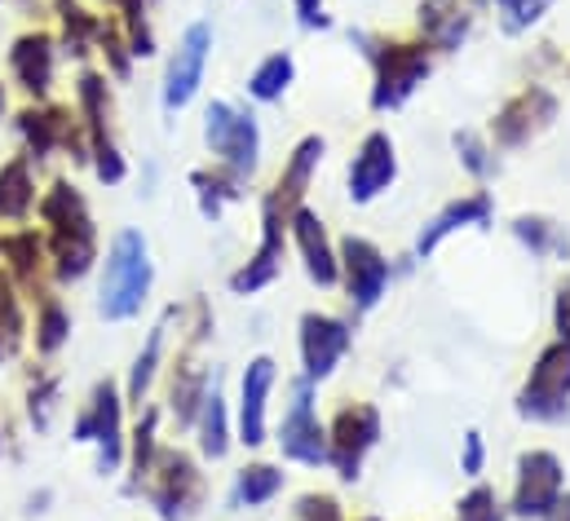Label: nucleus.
I'll return each instance as SVG.
<instances>
[{
  "instance_id": "nucleus-4",
  "label": "nucleus",
  "mask_w": 570,
  "mask_h": 521,
  "mask_svg": "<svg viewBox=\"0 0 570 521\" xmlns=\"http://www.w3.org/2000/svg\"><path fill=\"white\" fill-rule=\"evenodd\" d=\"M120 411H125L120 390H116L111 381H98L94 393H89V402H85V411H80V420H76V429H71L76 442H98V473H102V478L116 473L120 460H125Z\"/></svg>"
},
{
  "instance_id": "nucleus-10",
  "label": "nucleus",
  "mask_w": 570,
  "mask_h": 521,
  "mask_svg": "<svg viewBox=\"0 0 570 521\" xmlns=\"http://www.w3.org/2000/svg\"><path fill=\"white\" fill-rule=\"evenodd\" d=\"M562 500V464L549 451H531L518 464V491L513 513L518 518H549V509Z\"/></svg>"
},
{
  "instance_id": "nucleus-37",
  "label": "nucleus",
  "mask_w": 570,
  "mask_h": 521,
  "mask_svg": "<svg viewBox=\"0 0 570 521\" xmlns=\"http://www.w3.org/2000/svg\"><path fill=\"white\" fill-rule=\"evenodd\" d=\"M455 521H504L495 491H487V486L469 491V495L460 500V509H455Z\"/></svg>"
},
{
  "instance_id": "nucleus-1",
  "label": "nucleus",
  "mask_w": 570,
  "mask_h": 521,
  "mask_svg": "<svg viewBox=\"0 0 570 521\" xmlns=\"http://www.w3.org/2000/svg\"><path fill=\"white\" fill-rule=\"evenodd\" d=\"M40 222L49 226V260H53L58 283L85 278L89 265L98 260V235H94V217L80 190L67 181H53L40 199Z\"/></svg>"
},
{
  "instance_id": "nucleus-46",
  "label": "nucleus",
  "mask_w": 570,
  "mask_h": 521,
  "mask_svg": "<svg viewBox=\"0 0 570 521\" xmlns=\"http://www.w3.org/2000/svg\"><path fill=\"white\" fill-rule=\"evenodd\" d=\"M544 521H570V495H567V500H558V504L549 509V518H544Z\"/></svg>"
},
{
  "instance_id": "nucleus-27",
  "label": "nucleus",
  "mask_w": 570,
  "mask_h": 521,
  "mask_svg": "<svg viewBox=\"0 0 570 521\" xmlns=\"http://www.w3.org/2000/svg\"><path fill=\"white\" fill-rule=\"evenodd\" d=\"M226 446H230V433H226V402H222V393L213 390L204 397V406H199V451H204L208 460H222Z\"/></svg>"
},
{
  "instance_id": "nucleus-14",
  "label": "nucleus",
  "mask_w": 570,
  "mask_h": 521,
  "mask_svg": "<svg viewBox=\"0 0 570 521\" xmlns=\"http://www.w3.org/2000/svg\"><path fill=\"white\" fill-rule=\"evenodd\" d=\"M9 71L13 80L31 94V98H45L49 85H53V36L49 31H27L13 40L9 49Z\"/></svg>"
},
{
  "instance_id": "nucleus-33",
  "label": "nucleus",
  "mask_w": 570,
  "mask_h": 521,
  "mask_svg": "<svg viewBox=\"0 0 570 521\" xmlns=\"http://www.w3.org/2000/svg\"><path fill=\"white\" fill-rule=\"evenodd\" d=\"M155 424H159V411H142V420H138V429H134V482H129V491H142L146 473H150V464H155Z\"/></svg>"
},
{
  "instance_id": "nucleus-3",
  "label": "nucleus",
  "mask_w": 570,
  "mask_h": 521,
  "mask_svg": "<svg viewBox=\"0 0 570 521\" xmlns=\"http://www.w3.org/2000/svg\"><path fill=\"white\" fill-rule=\"evenodd\" d=\"M142 486L164 521H186L204 500V478H199L195 460L181 451H159Z\"/></svg>"
},
{
  "instance_id": "nucleus-5",
  "label": "nucleus",
  "mask_w": 570,
  "mask_h": 521,
  "mask_svg": "<svg viewBox=\"0 0 570 521\" xmlns=\"http://www.w3.org/2000/svg\"><path fill=\"white\" fill-rule=\"evenodd\" d=\"M204 141L208 150L235 173V177H248L257 168V150H262V132L257 120L235 111L230 102H213L208 116H204Z\"/></svg>"
},
{
  "instance_id": "nucleus-22",
  "label": "nucleus",
  "mask_w": 570,
  "mask_h": 521,
  "mask_svg": "<svg viewBox=\"0 0 570 521\" xmlns=\"http://www.w3.org/2000/svg\"><path fill=\"white\" fill-rule=\"evenodd\" d=\"M487 217H491V195H469V199H460V204H451L446 213H438L433 222H429V230L421 235V244H416V253L429 257L451 230H460V226H487Z\"/></svg>"
},
{
  "instance_id": "nucleus-11",
  "label": "nucleus",
  "mask_w": 570,
  "mask_h": 521,
  "mask_svg": "<svg viewBox=\"0 0 570 521\" xmlns=\"http://www.w3.org/2000/svg\"><path fill=\"white\" fill-rule=\"evenodd\" d=\"M381 438V415L372 411V406H345L341 415H336V424H332V464H336V473L345 478V482H354L358 478V464H363V455H367V446Z\"/></svg>"
},
{
  "instance_id": "nucleus-13",
  "label": "nucleus",
  "mask_w": 570,
  "mask_h": 521,
  "mask_svg": "<svg viewBox=\"0 0 570 521\" xmlns=\"http://www.w3.org/2000/svg\"><path fill=\"white\" fill-rule=\"evenodd\" d=\"M279 446H284L287 460H301V464H323L327 460L323 424L314 420V406H309V385H296L292 411L284 415V429H279Z\"/></svg>"
},
{
  "instance_id": "nucleus-26",
  "label": "nucleus",
  "mask_w": 570,
  "mask_h": 521,
  "mask_svg": "<svg viewBox=\"0 0 570 521\" xmlns=\"http://www.w3.org/2000/svg\"><path fill=\"white\" fill-rule=\"evenodd\" d=\"M168 318H173V309L150 327V336H146V350L134 358V372H129V402L134 406H142L146 390H150V381H155V372H159V354H164V332H168Z\"/></svg>"
},
{
  "instance_id": "nucleus-7",
  "label": "nucleus",
  "mask_w": 570,
  "mask_h": 521,
  "mask_svg": "<svg viewBox=\"0 0 570 521\" xmlns=\"http://www.w3.org/2000/svg\"><path fill=\"white\" fill-rule=\"evenodd\" d=\"M567 397H570V341H558L553 350L540 354L518 411L531 415V420H562L567 415Z\"/></svg>"
},
{
  "instance_id": "nucleus-40",
  "label": "nucleus",
  "mask_w": 570,
  "mask_h": 521,
  "mask_svg": "<svg viewBox=\"0 0 570 521\" xmlns=\"http://www.w3.org/2000/svg\"><path fill=\"white\" fill-rule=\"evenodd\" d=\"M98 45H102V53L111 58V71H116V76L125 80V76H129V49H125V40H120V31L102 22V27H98Z\"/></svg>"
},
{
  "instance_id": "nucleus-28",
  "label": "nucleus",
  "mask_w": 570,
  "mask_h": 521,
  "mask_svg": "<svg viewBox=\"0 0 570 521\" xmlns=\"http://www.w3.org/2000/svg\"><path fill=\"white\" fill-rule=\"evenodd\" d=\"M71 336V314L62 309L58 296H45L40 301V318H36V350L40 354H58Z\"/></svg>"
},
{
  "instance_id": "nucleus-47",
  "label": "nucleus",
  "mask_w": 570,
  "mask_h": 521,
  "mask_svg": "<svg viewBox=\"0 0 570 521\" xmlns=\"http://www.w3.org/2000/svg\"><path fill=\"white\" fill-rule=\"evenodd\" d=\"M0 116H4V89H0Z\"/></svg>"
},
{
  "instance_id": "nucleus-25",
  "label": "nucleus",
  "mask_w": 570,
  "mask_h": 521,
  "mask_svg": "<svg viewBox=\"0 0 570 521\" xmlns=\"http://www.w3.org/2000/svg\"><path fill=\"white\" fill-rule=\"evenodd\" d=\"M0 253L9 257V274H13L18 283H31V287H36L40 265H45V244H40L36 230H13V235H4V239H0Z\"/></svg>"
},
{
  "instance_id": "nucleus-8",
  "label": "nucleus",
  "mask_w": 570,
  "mask_h": 521,
  "mask_svg": "<svg viewBox=\"0 0 570 521\" xmlns=\"http://www.w3.org/2000/svg\"><path fill=\"white\" fill-rule=\"evenodd\" d=\"M429 76V53L421 45H381L376 49V94L372 107H399L416 94V85Z\"/></svg>"
},
{
  "instance_id": "nucleus-31",
  "label": "nucleus",
  "mask_w": 570,
  "mask_h": 521,
  "mask_svg": "<svg viewBox=\"0 0 570 521\" xmlns=\"http://www.w3.org/2000/svg\"><path fill=\"white\" fill-rule=\"evenodd\" d=\"M287 80H292V58H287V53H271V58L253 71L248 94H253L257 102H275V98L287 89Z\"/></svg>"
},
{
  "instance_id": "nucleus-21",
  "label": "nucleus",
  "mask_w": 570,
  "mask_h": 521,
  "mask_svg": "<svg viewBox=\"0 0 570 521\" xmlns=\"http://www.w3.org/2000/svg\"><path fill=\"white\" fill-rule=\"evenodd\" d=\"M292 235H296V244H301V253H305L309 278L323 283V287L336 283V257H332V248H327L323 222H318L309 208H296V213H292Z\"/></svg>"
},
{
  "instance_id": "nucleus-34",
  "label": "nucleus",
  "mask_w": 570,
  "mask_h": 521,
  "mask_svg": "<svg viewBox=\"0 0 570 521\" xmlns=\"http://www.w3.org/2000/svg\"><path fill=\"white\" fill-rule=\"evenodd\" d=\"M22 345V309L13 296V283L0 278V363Z\"/></svg>"
},
{
  "instance_id": "nucleus-9",
  "label": "nucleus",
  "mask_w": 570,
  "mask_h": 521,
  "mask_svg": "<svg viewBox=\"0 0 570 521\" xmlns=\"http://www.w3.org/2000/svg\"><path fill=\"white\" fill-rule=\"evenodd\" d=\"M208 49H213V27H208V22H195V27L181 36V45H177V53H173V62H168V76H164V107H168V111H181V107L199 94Z\"/></svg>"
},
{
  "instance_id": "nucleus-17",
  "label": "nucleus",
  "mask_w": 570,
  "mask_h": 521,
  "mask_svg": "<svg viewBox=\"0 0 570 521\" xmlns=\"http://www.w3.org/2000/svg\"><path fill=\"white\" fill-rule=\"evenodd\" d=\"M558 116V102L544 89H527L518 94L500 116H495V141L500 146H522L535 129H544Z\"/></svg>"
},
{
  "instance_id": "nucleus-36",
  "label": "nucleus",
  "mask_w": 570,
  "mask_h": 521,
  "mask_svg": "<svg viewBox=\"0 0 570 521\" xmlns=\"http://www.w3.org/2000/svg\"><path fill=\"white\" fill-rule=\"evenodd\" d=\"M58 13H62V27H67V45H71V53H85V45H89V36L98 40V18L94 13H85L76 0H58Z\"/></svg>"
},
{
  "instance_id": "nucleus-23",
  "label": "nucleus",
  "mask_w": 570,
  "mask_h": 521,
  "mask_svg": "<svg viewBox=\"0 0 570 521\" xmlns=\"http://www.w3.org/2000/svg\"><path fill=\"white\" fill-rule=\"evenodd\" d=\"M318 155H323V141H318V137H305V141L296 146V155H292L287 173L279 177L275 195H271V204L284 213L287 222H292V213H296V199H301V195H305V186H309V173H314Z\"/></svg>"
},
{
  "instance_id": "nucleus-30",
  "label": "nucleus",
  "mask_w": 570,
  "mask_h": 521,
  "mask_svg": "<svg viewBox=\"0 0 570 521\" xmlns=\"http://www.w3.org/2000/svg\"><path fill=\"white\" fill-rule=\"evenodd\" d=\"M513 230H518V239H522L531 253H540V257H562V253H570V239L553 222H544V217H522Z\"/></svg>"
},
{
  "instance_id": "nucleus-43",
  "label": "nucleus",
  "mask_w": 570,
  "mask_h": 521,
  "mask_svg": "<svg viewBox=\"0 0 570 521\" xmlns=\"http://www.w3.org/2000/svg\"><path fill=\"white\" fill-rule=\"evenodd\" d=\"M464 473H469V478L482 473V438H478V433L464 438Z\"/></svg>"
},
{
  "instance_id": "nucleus-18",
  "label": "nucleus",
  "mask_w": 570,
  "mask_h": 521,
  "mask_svg": "<svg viewBox=\"0 0 570 521\" xmlns=\"http://www.w3.org/2000/svg\"><path fill=\"white\" fill-rule=\"evenodd\" d=\"M275 385V363L271 358H253L244 372V393H239V438L248 446L266 442V393Z\"/></svg>"
},
{
  "instance_id": "nucleus-20",
  "label": "nucleus",
  "mask_w": 570,
  "mask_h": 521,
  "mask_svg": "<svg viewBox=\"0 0 570 521\" xmlns=\"http://www.w3.org/2000/svg\"><path fill=\"white\" fill-rule=\"evenodd\" d=\"M478 13V0H425L421 4V31L438 49H460Z\"/></svg>"
},
{
  "instance_id": "nucleus-2",
  "label": "nucleus",
  "mask_w": 570,
  "mask_h": 521,
  "mask_svg": "<svg viewBox=\"0 0 570 521\" xmlns=\"http://www.w3.org/2000/svg\"><path fill=\"white\" fill-rule=\"evenodd\" d=\"M150 253L138 230H120L111 239L107 269H102V287H98V314L107 323H125L134 314H142L146 296H150Z\"/></svg>"
},
{
  "instance_id": "nucleus-19",
  "label": "nucleus",
  "mask_w": 570,
  "mask_h": 521,
  "mask_svg": "<svg viewBox=\"0 0 570 521\" xmlns=\"http://www.w3.org/2000/svg\"><path fill=\"white\" fill-rule=\"evenodd\" d=\"M284 213L266 199V239H262V248H257V257L248 260L239 274H230V287L244 296V292H257V287H266L275 274H279V260H284Z\"/></svg>"
},
{
  "instance_id": "nucleus-39",
  "label": "nucleus",
  "mask_w": 570,
  "mask_h": 521,
  "mask_svg": "<svg viewBox=\"0 0 570 521\" xmlns=\"http://www.w3.org/2000/svg\"><path fill=\"white\" fill-rule=\"evenodd\" d=\"M53 397H58V381H36L31 393H27V411H31V424L36 429H45L49 424V411H53Z\"/></svg>"
},
{
  "instance_id": "nucleus-42",
  "label": "nucleus",
  "mask_w": 570,
  "mask_h": 521,
  "mask_svg": "<svg viewBox=\"0 0 570 521\" xmlns=\"http://www.w3.org/2000/svg\"><path fill=\"white\" fill-rule=\"evenodd\" d=\"M296 518L301 521H341V509H336V500H327V495H305L301 509H296Z\"/></svg>"
},
{
  "instance_id": "nucleus-24",
  "label": "nucleus",
  "mask_w": 570,
  "mask_h": 521,
  "mask_svg": "<svg viewBox=\"0 0 570 521\" xmlns=\"http://www.w3.org/2000/svg\"><path fill=\"white\" fill-rule=\"evenodd\" d=\"M36 208V177L27 159H9L0 168V222H27Z\"/></svg>"
},
{
  "instance_id": "nucleus-45",
  "label": "nucleus",
  "mask_w": 570,
  "mask_h": 521,
  "mask_svg": "<svg viewBox=\"0 0 570 521\" xmlns=\"http://www.w3.org/2000/svg\"><path fill=\"white\" fill-rule=\"evenodd\" d=\"M558 332H562V341H570V283H562V292H558Z\"/></svg>"
},
{
  "instance_id": "nucleus-38",
  "label": "nucleus",
  "mask_w": 570,
  "mask_h": 521,
  "mask_svg": "<svg viewBox=\"0 0 570 521\" xmlns=\"http://www.w3.org/2000/svg\"><path fill=\"white\" fill-rule=\"evenodd\" d=\"M495 4H500V13H504V31H527L531 22L544 18V9H549L553 0H495Z\"/></svg>"
},
{
  "instance_id": "nucleus-29",
  "label": "nucleus",
  "mask_w": 570,
  "mask_h": 521,
  "mask_svg": "<svg viewBox=\"0 0 570 521\" xmlns=\"http://www.w3.org/2000/svg\"><path fill=\"white\" fill-rule=\"evenodd\" d=\"M279 491H284V473H279V469H271V464H253V469H244V473H239V482H235V500H239V504H248V509H257V504L275 500Z\"/></svg>"
},
{
  "instance_id": "nucleus-44",
  "label": "nucleus",
  "mask_w": 570,
  "mask_h": 521,
  "mask_svg": "<svg viewBox=\"0 0 570 521\" xmlns=\"http://www.w3.org/2000/svg\"><path fill=\"white\" fill-rule=\"evenodd\" d=\"M296 13H301L305 27H327V18H323V0H296Z\"/></svg>"
},
{
  "instance_id": "nucleus-16",
  "label": "nucleus",
  "mask_w": 570,
  "mask_h": 521,
  "mask_svg": "<svg viewBox=\"0 0 570 521\" xmlns=\"http://www.w3.org/2000/svg\"><path fill=\"white\" fill-rule=\"evenodd\" d=\"M345 283H350V301L358 309H372L381 301V292L390 283V265L367 239H345Z\"/></svg>"
},
{
  "instance_id": "nucleus-6",
  "label": "nucleus",
  "mask_w": 570,
  "mask_h": 521,
  "mask_svg": "<svg viewBox=\"0 0 570 521\" xmlns=\"http://www.w3.org/2000/svg\"><path fill=\"white\" fill-rule=\"evenodd\" d=\"M76 98H80V116H85V132H89V155H94V173L98 181L116 186L125 181V159L107 132V116H111V98H107V80L98 71H85L80 85H76Z\"/></svg>"
},
{
  "instance_id": "nucleus-35",
  "label": "nucleus",
  "mask_w": 570,
  "mask_h": 521,
  "mask_svg": "<svg viewBox=\"0 0 570 521\" xmlns=\"http://www.w3.org/2000/svg\"><path fill=\"white\" fill-rule=\"evenodd\" d=\"M190 186L199 190V208H204V217H217V213H222V199H239L235 177H217V173H190Z\"/></svg>"
},
{
  "instance_id": "nucleus-15",
  "label": "nucleus",
  "mask_w": 570,
  "mask_h": 521,
  "mask_svg": "<svg viewBox=\"0 0 570 521\" xmlns=\"http://www.w3.org/2000/svg\"><path fill=\"white\" fill-rule=\"evenodd\" d=\"M394 173H399V164H394V141H390L385 132H372V137L363 141L358 159L350 164V195H354V204L376 199V195L394 181Z\"/></svg>"
},
{
  "instance_id": "nucleus-41",
  "label": "nucleus",
  "mask_w": 570,
  "mask_h": 521,
  "mask_svg": "<svg viewBox=\"0 0 570 521\" xmlns=\"http://www.w3.org/2000/svg\"><path fill=\"white\" fill-rule=\"evenodd\" d=\"M455 150H460V159H464V168H469V173H478V177H487V173H491L487 146H482L473 132H455Z\"/></svg>"
},
{
  "instance_id": "nucleus-12",
  "label": "nucleus",
  "mask_w": 570,
  "mask_h": 521,
  "mask_svg": "<svg viewBox=\"0 0 570 521\" xmlns=\"http://www.w3.org/2000/svg\"><path fill=\"white\" fill-rule=\"evenodd\" d=\"M350 350V327L327 318V314H305L301 318V358H305V376L323 381L332 376L336 358Z\"/></svg>"
},
{
  "instance_id": "nucleus-32",
  "label": "nucleus",
  "mask_w": 570,
  "mask_h": 521,
  "mask_svg": "<svg viewBox=\"0 0 570 521\" xmlns=\"http://www.w3.org/2000/svg\"><path fill=\"white\" fill-rule=\"evenodd\" d=\"M204 397H208V376L204 372H177V381H173V415H177V424H190L199 415Z\"/></svg>"
}]
</instances>
